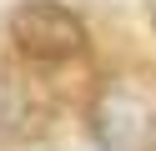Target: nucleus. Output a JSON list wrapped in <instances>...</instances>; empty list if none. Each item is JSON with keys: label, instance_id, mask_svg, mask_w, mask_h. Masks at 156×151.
I'll list each match as a JSON object with an SVG mask.
<instances>
[{"label": "nucleus", "instance_id": "7ed1b4c3", "mask_svg": "<svg viewBox=\"0 0 156 151\" xmlns=\"http://www.w3.org/2000/svg\"><path fill=\"white\" fill-rule=\"evenodd\" d=\"M35 116H41L35 96H30L15 76H5V70H0V146H5V141L30 136V131H35Z\"/></svg>", "mask_w": 156, "mask_h": 151}, {"label": "nucleus", "instance_id": "f257e3e1", "mask_svg": "<svg viewBox=\"0 0 156 151\" xmlns=\"http://www.w3.org/2000/svg\"><path fill=\"white\" fill-rule=\"evenodd\" d=\"M91 141L101 151H151L156 146V106L136 86H111L96 91L91 101Z\"/></svg>", "mask_w": 156, "mask_h": 151}, {"label": "nucleus", "instance_id": "20e7f679", "mask_svg": "<svg viewBox=\"0 0 156 151\" xmlns=\"http://www.w3.org/2000/svg\"><path fill=\"white\" fill-rule=\"evenodd\" d=\"M146 15H151V25H156V0H146Z\"/></svg>", "mask_w": 156, "mask_h": 151}, {"label": "nucleus", "instance_id": "f03ea898", "mask_svg": "<svg viewBox=\"0 0 156 151\" xmlns=\"http://www.w3.org/2000/svg\"><path fill=\"white\" fill-rule=\"evenodd\" d=\"M10 40L25 50L30 60H71L86 50V25L76 10L55 5V0H20L10 10Z\"/></svg>", "mask_w": 156, "mask_h": 151}]
</instances>
